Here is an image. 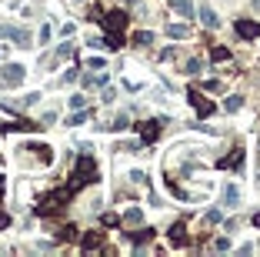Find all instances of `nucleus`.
I'll return each mask as SVG.
<instances>
[{"instance_id":"4","label":"nucleus","mask_w":260,"mask_h":257,"mask_svg":"<svg viewBox=\"0 0 260 257\" xmlns=\"http://www.w3.org/2000/svg\"><path fill=\"white\" fill-rule=\"evenodd\" d=\"M234 30H237V37H244V40H257L260 37V23L257 20H237L234 23Z\"/></svg>"},{"instance_id":"24","label":"nucleus","mask_w":260,"mask_h":257,"mask_svg":"<svg viewBox=\"0 0 260 257\" xmlns=\"http://www.w3.org/2000/svg\"><path fill=\"white\" fill-rule=\"evenodd\" d=\"M74 237H77V227H74V224H67V227L60 231V241H74Z\"/></svg>"},{"instance_id":"9","label":"nucleus","mask_w":260,"mask_h":257,"mask_svg":"<svg viewBox=\"0 0 260 257\" xmlns=\"http://www.w3.org/2000/svg\"><path fill=\"white\" fill-rule=\"evenodd\" d=\"M100 244H103L100 231H90V234H84V241H80V247H84V251H97Z\"/></svg>"},{"instance_id":"27","label":"nucleus","mask_w":260,"mask_h":257,"mask_svg":"<svg viewBox=\"0 0 260 257\" xmlns=\"http://www.w3.org/2000/svg\"><path fill=\"white\" fill-rule=\"evenodd\" d=\"M57 57H74V44H64L60 50H57Z\"/></svg>"},{"instance_id":"30","label":"nucleus","mask_w":260,"mask_h":257,"mask_svg":"<svg viewBox=\"0 0 260 257\" xmlns=\"http://www.w3.org/2000/svg\"><path fill=\"white\" fill-rule=\"evenodd\" d=\"M254 10H260V0H254Z\"/></svg>"},{"instance_id":"17","label":"nucleus","mask_w":260,"mask_h":257,"mask_svg":"<svg viewBox=\"0 0 260 257\" xmlns=\"http://www.w3.org/2000/svg\"><path fill=\"white\" fill-rule=\"evenodd\" d=\"M27 150H37L44 164H50V160H54V154H50V147H44V144H34V147H27Z\"/></svg>"},{"instance_id":"8","label":"nucleus","mask_w":260,"mask_h":257,"mask_svg":"<svg viewBox=\"0 0 260 257\" xmlns=\"http://www.w3.org/2000/svg\"><path fill=\"white\" fill-rule=\"evenodd\" d=\"M100 44L107 47V50H120V47H124V34H120V30H110V34L103 37Z\"/></svg>"},{"instance_id":"19","label":"nucleus","mask_w":260,"mask_h":257,"mask_svg":"<svg viewBox=\"0 0 260 257\" xmlns=\"http://www.w3.org/2000/svg\"><path fill=\"white\" fill-rule=\"evenodd\" d=\"M144 221V214H140V207H130V211L124 214V224H140Z\"/></svg>"},{"instance_id":"6","label":"nucleus","mask_w":260,"mask_h":257,"mask_svg":"<svg viewBox=\"0 0 260 257\" xmlns=\"http://www.w3.org/2000/svg\"><path fill=\"white\" fill-rule=\"evenodd\" d=\"M160 124H164V121H144V124H140V140H144V144H154V140H157Z\"/></svg>"},{"instance_id":"15","label":"nucleus","mask_w":260,"mask_h":257,"mask_svg":"<svg viewBox=\"0 0 260 257\" xmlns=\"http://www.w3.org/2000/svg\"><path fill=\"white\" fill-rule=\"evenodd\" d=\"M173 13H180V17H193V3H190V0H173Z\"/></svg>"},{"instance_id":"13","label":"nucleus","mask_w":260,"mask_h":257,"mask_svg":"<svg viewBox=\"0 0 260 257\" xmlns=\"http://www.w3.org/2000/svg\"><path fill=\"white\" fill-rule=\"evenodd\" d=\"M220 167H230V170H240L244 167V150H234V157H230V160H220Z\"/></svg>"},{"instance_id":"7","label":"nucleus","mask_w":260,"mask_h":257,"mask_svg":"<svg viewBox=\"0 0 260 257\" xmlns=\"http://www.w3.org/2000/svg\"><path fill=\"white\" fill-rule=\"evenodd\" d=\"M187 97H190V104L197 107V114H200V117H210V114H214V104H210V101H204V97H200L197 90H190Z\"/></svg>"},{"instance_id":"25","label":"nucleus","mask_w":260,"mask_h":257,"mask_svg":"<svg viewBox=\"0 0 260 257\" xmlns=\"http://www.w3.org/2000/svg\"><path fill=\"white\" fill-rule=\"evenodd\" d=\"M70 107H74V111H84V107H87V97H70Z\"/></svg>"},{"instance_id":"18","label":"nucleus","mask_w":260,"mask_h":257,"mask_svg":"<svg viewBox=\"0 0 260 257\" xmlns=\"http://www.w3.org/2000/svg\"><path fill=\"white\" fill-rule=\"evenodd\" d=\"M240 107H244V97H230V101H224V111L227 114H237Z\"/></svg>"},{"instance_id":"2","label":"nucleus","mask_w":260,"mask_h":257,"mask_svg":"<svg viewBox=\"0 0 260 257\" xmlns=\"http://www.w3.org/2000/svg\"><path fill=\"white\" fill-rule=\"evenodd\" d=\"M23 77H27V67L23 64H7L0 70V87H20Z\"/></svg>"},{"instance_id":"16","label":"nucleus","mask_w":260,"mask_h":257,"mask_svg":"<svg viewBox=\"0 0 260 257\" xmlns=\"http://www.w3.org/2000/svg\"><path fill=\"white\" fill-rule=\"evenodd\" d=\"M237 201H240V190L237 187H224V204L227 207H234Z\"/></svg>"},{"instance_id":"22","label":"nucleus","mask_w":260,"mask_h":257,"mask_svg":"<svg viewBox=\"0 0 260 257\" xmlns=\"http://www.w3.org/2000/svg\"><path fill=\"white\" fill-rule=\"evenodd\" d=\"M210 57L220 64V60H230V50H227V47H214V50H210Z\"/></svg>"},{"instance_id":"29","label":"nucleus","mask_w":260,"mask_h":257,"mask_svg":"<svg viewBox=\"0 0 260 257\" xmlns=\"http://www.w3.org/2000/svg\"><path fill=\"white\" fill-rule=\"evenodd\" d=\"M254 227H260V214H254Z\"/></svg>"},{"instance_id":"10","label":"nucleus","mask_w":260,"mask_h":257,"mask_svg":"<svg viewBox=\"0 0 260 257\" xmlns=\"http://www.w3.org/2000/svg\"><path fill=\"white\" fill-rule=\"evenodd\" d=\"M44 124H34V121H13V124H3L0 130H40Z\"/></svg>"},{"instance_id":"5","label":"nucleus","mask_w":260,"mask_h":257,"mask_svg":"<svg viewBox=\"0 0 260 257\" xmlns=\"http://www.w3.org/2000/svg\"><path fill=\"white\" fill-rule=\"evenodd\" d=\"M100 20H103V27H107V30H120V34H124V27H127V20H130V17H127L124 10H110L107 17H100Z\"/></svg>"},{"instance_id":"14","label":"nucleus","mask_w":260,"mask_h":257,"mask_svg":"<svg viewBox=\"0 0 260 257\" xmlns=\"http://www.w3.org/2000/svg\"><path fill=\"white\" fill-rule=\"evenodd\" d=\"M170 244H173V247H183V244H187V234H183V224H177V227H170Z\"/></svg>"},{"instance_id":"20","label":"nucleus","mask_w":260,"mask_h":257,"mask_svg":"<svg viewBox=\"0 0 260 257\" xmlns=\"http://www.w3.org/2000/svg\"><path fill=\"white\" fill-rule=\"evenodd\" d=\"M150 237H154V231H150V227H144V231L130 234V241H134V244H144V241H150Z\"/></svg>"},{"instance_id":"26","label":"nucleus","mask_w":260,"mask_h":257,"mask_svg":"<svg viewBox=\"0 0 260 257\" xmlns=\"http://www.w3.org/2000/svg\"><path fill=\"white\" fill-rule=\"evenodd\" d=\"M84 121H87V114H84V111H80V114H74V117H70V127H77V124H84Z\"/></svg>"},{"instance_id":"21","label":"nucleus","mask_w":260,"mask_h":257,"mask_svg":"<svg viewBox=\"0 0 260 257\" xmlns=\"http://www.w3.org/2000/svg\"><path fill=\"white\" fill-rule=\"evenodd\" d=\"M134 44H137V47H147V44H154V34L140 30V34H134Z\"/></svg>"},{"instance_id":"28","label":"nucleus","mask_w":260,"mask_h":257,"mask_svg":"<svg viewBox=\"0 0 260 257\" xmlns=\"http://www.w3.org/2000/svg\"><path fill=\"white\" fill-rule=\"evenodd\" d=\"M3 227H10V217H7V214L0 211V231H3Z\"/></svg>"},{"instance_id":"3","label":"nucleus","mask_w":260,"mask_h":257,"mask_svg":"<svg viewBox=\"0 0 260 257\" xmlns=\"http://www.w3.org/2000/svg\"><path fill=\"white\" fill-rule=\"evenodd\" d=\"M0 40H13L17 47H30V30L13 27V23H0Z\"/></svg>"},{"instance_id":"11","label":"nucleus","mask_w":260,"mask_h":257,"mask_svg":"<svg viewBox=\"0 0 260 257\" xmlns=\"http://www.w3.org/2000/svg\"><path fill=\"white\" fill-rule=\"evenodd\" d=\"M200 20H204V27H210V30H217L220 27V20H217V13L207 7V3H200Z\"/></svg>"},{"instance_id":"12","label":"nucleus","mask_w":260,"mask_h":257,"mask_svg":"<svg viewBox=\"0 0 260 257\" xmlns=\"http://www.w3.org/2000/svg\"><path fill=\"white\" fill-rule=\"evenodd\" d=\"M167 37L183 40V37H190V27H187V23H170V27H167Z\"/></svg>"},{"instance_id":"1","label":"nucleus","mask_w":260,"mask_h":257,"mask_svg":"<svg viewBox=\"0 0 260 257\" xmlns=\"http://www.w3.org/2000/svg\"><path fill=\"white\" fill-rule=\"evenodd\" d=\"M90 180H97V164H93L90 154H84L77 160V170H74V184H70V190L84 187V184H90Z\"/></svg>"},{"instance_id":"23","label":"nucleus","mask_w":260,"mask_h":257,"mask_svg":"<svg viewBox=\"0 0 260 257\" xmlns=\"http://www.w3.org/2000/svg\"><path fill=\"white\" fill-rule=\"evenodd\" d=\"M100 224H103V227H120V217H117V214H103Z\"/></svg>"}]
</instances>
